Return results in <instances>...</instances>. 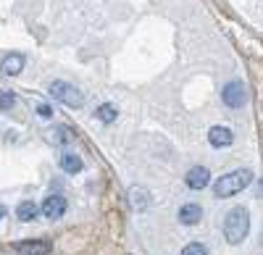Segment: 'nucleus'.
<instances>
[{
  "label": "nucleus",
  "instance_id": "1",
  "mask_svg": "<svg viewBox=\"0 0 263 255\" xmlns=\"http://www.w3.org/2000/svg\"><path fill=\"white\" fill-rule=\"evenodd\" d=\"M248 231H250V213H248V208H232L227 219H224V237L229 245H239L245 237H248Z\"/></svg>",
  "mask_w": 263,
  "mask_h": 255
},
{
  "label": "nucleus",
  "instance_id": "2",
  "mask_svg": "<svg viewBox=\"0 0 263 255\" xmlns=\"http://www.w3.org/2000/svg\"><path fill=\"white\" fill-rule=\"evenodd\" d=\"M250 182H253V171H250V168H237V171L224 174L221 179L213 184V195L216 198H232L237 192H242Z\"/></svg>",
  "mask_w": 263,
  "mask_h": 255
},
{
  "label": "nucleus",
  "instance_id": "3",
  "mask_svg": "<svg viewBox=\"0 0 263 255\" xmlns=\"http://www.w3.org/2000/svg\"><path fill=\"white\" fill-rule=\"evenodd\" d=\"M50 95L55 100H61L63 105H69V108H82L84 105V95L69 82H53L50 84Z\"/></svg>",
  "mask_w": 263,
  "mask_h": 255
},
{
  "label": "nucleus",
  "instance_id": "4",
  "mask_svg": "<svg viewBox=\"0 0 263 255\" xmlns=\"http://www.w3.org/2000/svg\"><path fill=\"white\" fill-rule=\"evenodd\" d=\"M221 100L224 105H229V108H242V105L248 103V87L242 82H229L224 84V90H221Z\"/></svg>",
  "mask_w": 263,
  "mask_h": 255
},
{
  "label": "nucleus",
  "instance_id": "5",
  "mask_svg": "<svg viewBox=\"0 0 263 255\" xmlns=\"http://www.w3.org/2000/svg\"><path fill=\"white\" fill-rule=\"evenodd\" d=\"M63 213H66V198H61V195L45 198V203H42V216L50 219V221H55V219H61Z\"/></svg>",
  "mask_w": 263,
  "mask_h": 255
},
{
  "label": "nucleus",
  "instance_id": "6",
  "mask_svg": "<svg viewBox=\"0 0 263 255\" xmlns=\"http://www.w3.org/2000/svg\"><path fill=\"white\" fill-rule=\"evenodd\" d=\"M50 250H53V245L45 240H27V242L16 245V255H48Z\"/></svg>",
  "mask_w": 263,
  "mask_h": 255
},
{
  "label": "nucleus",
  "instance_id": "7",
  "mask_svg": "<svg viewBox=\"0 0 263 255\" xmlns=\"http://www.w3.org/2000/svg\"><path fill=\"white\" fill-rule=\"evenodd\" d=\"M184 182H187L190 189H203V187H208V182H211V171H208L205 166H195V168H190V171H187Z\"/></svg>",
  "mask_w": 263,
  "mask_h": 255
},
{
  "label": "nucleus",
  "instance_id": "8",
  "mask_svg": "<svg viewBox=\"0 0 263 255\" xmlns=\"http://www.w3.org/2000/svg\"><path fill=\"white\" fill-rule=\"evenodd\" d=\"M208 142L213 147H229L234 142V134H232L229 126H213V129L208 132Z\"/></svg>",
  "mask_w": 263,
  "mask_h": 255
},
{
  "label": "nucleus",
  "instance_id": "9",
  "mask_svg": "<svg viewBox=\"0 0 263 255\" xmlns=\"http://www.w3.org/2000/svg\"><path fill=\"white\" fill-rule=\"evenodd\" d=\"M21 69H24V55L21 53H8L3 61H0V71L6 76H16Z\"/></svg>",
  "mask_w": 263,
  "mask_h": 255
},
{
  "label": "nucleus",
  "instance_id": "10",
  "mask_svg": "<svg viewBox=\"0 0 263 255\" xmlns=\"http://www.w3.org/2000/svg\"><path fill=\"white\" fill-rule=\"evenodd\" d=\"M200 219H203V208H200V205L187 203V205H182V208H179V221H182L184 226H195Z\"/></svg>",
  "mask_w": 263,
  "mask_h": 255
},
{
  "label": "nucleus",
  "instance_id": "11",
  "mask_svg": "<svg viewBox=\"0 0 263 255\" xmlns=\"http://www.w3.org/2000/svg\"><path fill=\"white\" fill-rule=\"evenodd\" d=\"M82 158L77 155V153H63L61 155V168H63V171L66 174H79L82 171Z\"/></svg>",
  "mask_w": 263,
  "mask_h": 255
},
{
  "label": "nucleus",
  "instance_id": "12",
  "mask_svg": "<svg viewBox=\"0 0 263 255\" xmlns=\"http://www.w3.org/2000/svg\"><path fill=\"white\" fill-rule=\"evenodd\" d=\"M37 213H40V208H37L32 200H21V203L16 205L18 221H32V219H37Z\"/></svg>",
  "mask_w": 263,
  "mask_h": 255
},
{
  "label": "nucleus",
  "instance_id": "13",
  "mask_svg": "<svg viewBox=\"0 0 263 255\" xmlns=\"http://www.w3.org/2000/svg\"><path fill=\"white\" fill-rule=\"evenodd\" d=\"M129 198H132V205H135L137 210H145V208L150 205L147 189H142V187H132V189H129Z\"/></svg>",
  "mask_w": 263,
  "mask_h": 255
},
{
  "label": "nucleus",
  "instance_id": "14",
  "mask_svg": "<svg viewBox=\"0 0 263 255\" xmlns=\"http://www.w3.org/2000/svg\"><path fill=\"white\" fill-rule=\"evenodd\" d=\"M50 140L58 142V145H69L74 140V132L69 129V126H55V129L50 132Z\"/></svg>",
  "mask_w": 263,
  "mask_h": 255
},
{
  "label": "nucleus",
  "instance_id": "15",
  "mask_svg": "<svg viewBox=\"0 0 263 255\" xmlns=\"http://www.w3.org/2000/svg\"><path fill=\"white\" fill-rule=\"evenodd\" d=\"M116 116H119V111H116V105H111V103H103L100 108H98V119H100L103 124L116 121Z\"/></svg>",
  "mask_w": 263,
  "mask_h": 255
},
{
  "label": "nucleus",
  "instance_id": "16",
  "mask_svg": "<svg viewBox=\"0 0 263 255\" xmlns=\"http://www.w3.org/2000/svg\"><path fill=\"white\" fill-rule=\"evenodd\" d=\"M182 255H208V247L200 245V242H190V245L182 250Z\"/></svg>",
  "mask_w": 263,
  "mask_h": 255
},
{
  "label": "nucleus",
  "instance_id": "17",
  "mask_svg": "<svg viewBox=\"0 0 263 255\" xmlns=\"http://www.w3.org/2000/svg\"><path fill=\"white\" fill-rule=\"evenodd\" d=\"M13 103H16L13 92H6V90H0V108H3V111H8V108H13Z\"/></svg>",
  "mask_w": 263,
  "mask_h": 255
},
{
  "label": "nucleus",
  "instance_id": "18",
  "mask_svg": "<svg viewBox=\"0 0 263 255\" xmlns=\"http://www.w3.org/2000/svg\"><path fill=\"white\" fill-rule=\"evenodd\" d=\"M37 113H40L42 119H50V116H53V108H50V105H40Z\"/></svg>",
  "mask_w": 263,
  "mask_h": 255
},
{
  "label": "nucleus",
  "instance_id": "19",
  "mask_svg": "<svg viewBox=\"0 0 263 255\" xmlns=\"http://www.w3.org/2000/svg\"><path fill=\"white\" fill-rule=\"evenodd\" d=\"M0 216H3V213H0Z\"/></svg>",
  "mask_w": 263,
  "mask_h": 255
}]
</instances>
